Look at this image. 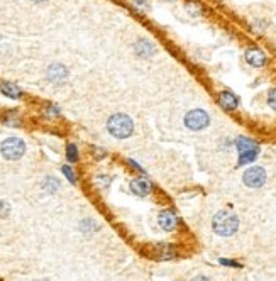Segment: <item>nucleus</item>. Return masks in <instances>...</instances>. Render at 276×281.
Wrapping results in <instances>:
<instances>
[{
	"label": "nucleus",
	"mask_w": 276,
	"mask_h": 281,
	"mask_svg": "<svg viewBox=\"0 0 276 281\" xmlns=\"http://www.w3.org/2000/svg\"><path fill=\"white\" fill-rule=\"evenodd\" d=\"M136 5H137V7H143V5H146V0H136Z\"/></svg>",
	"instance_id": "412c9836"
},
{
	"label": "nucleus",
	"mask_w": 276,
	"mask_h": 281,
	"mask_svg": "<svg viewBox=\"0 0 276 281\" xmlns=\"http://www.w3.org/2000/svg\"><path fill=\"white\" fill-rule=\"evenodd\" d=\"M66 157H68V161H73V163L78 159V149L75 144H68L66 146Z\"/></svg>",
	"instance_id": "f3484780"
},
{
	"label": "nucleus",
	"mask_w": 276,
	"mask_h": 281,
	"mask_svg": "<svg viewBox=\"0 0 276 281\" xmlns=\"http://www.w3.org/2000/svg\"><path fill=\"white\" fill-rule=\"evenodd\" d=\"M156 256H158V259H171L173 258V251H171L170 246H158Z\"/></svg>",
	"instance_id": "4468645a"
},
{
	"label": "nucleus",
	"mask_w": 276,
	"mask_h": 281,
	"mask_svg": "<svg viewBox=\"0 0 276 281\" xmlns=\"http://www.w3.org/2000/svg\"><path fill=\"white\" fill-rule=\"evenodd\" d=\"M66 77H68V71L63 64H58V63L51 64L49 70H48V78H49L51 81H61Z\"/></svg>",
	"instance_id": "9b49d317"
},
{
	"label": "nucleus",
	"mask_w": 276,
	"mask_h": 281,
	"mask_svg": "<svg viewBox=\"0 0 276 281\" xmlns=\"http://www.w3.org/2000/svg\"><path fill=\"white\" fill-rule=\"evenodd\" d=\"M61 171H63L65 176H66L68 180H70V183H77V176H75V173L71 171L70 166H63V168H61Z\"/></svg>",
	"instance_id": "a211bd4d"
},
{
	"label": "nucleus",
	"mask_w": 276,
	"mask_h": 281,
	"mask_svg": "<svg viewBox=\"0 0 276 281\" xmlns=\"http://www.w3.org/2000/svg\"><path fill=\"white\" fill-rule=\"evenodd\" d=\"M209 122H210L209 114L205 110H200V109L190 110L185 115V125L188 129H192V131H202V129H205L209 125Z\"/></svg>",
	"instance_id": "39448f33"
},
{
	"label": "nucleus",
	"mask_w": 276,
	"mask_h": 281,
	"mask_svg": "<svg viewBox=\"0 0 276 281\" xmlns=\"http://www.w3.org/2000/svg\"><path fill=\"white\" fill-rule=\"evenodd\" d=\"M0 151H2L5 159L16 161L24 156V153H26V144H24V140L19 138H9L2 142Z\"/></svg>",
	"instance_id": "20e7f679"
},
{
	"label": "nucleus",
	"mask_w": 276,
	"mask_h": 281,
	"mask_svg": "<svg viewBox=\"0 0 276 281\" xmlns=\"http://www.w3.org/2000/svg\"><path fill=\"white\" fill-rule=\"evenodd\" d=\"M219 104L224 110H236L237 105H239V100L230 92H222V94H219Z\"/></svg>",
	"instance_id": "1a4fd4ad"
},
{
	"label": "nucleus",
	"mask_w": 276,
	"mask_h": 281,
	"mask_svg": "<svg viewBox=\"0 0 276 281\" xmlns=\"http://www.w3.org/2000/svg\"><path fill=\"white\" fill-rule=\"evenodd\" d=\"M236 147H237V151H239V166L253 163V161L258 157V153H260L258 144L254 142L253 139H247V138H237Z\"/></svg>",
	"instance_id": "7ed1b4c3"
},
{
	"label": "nucleus",
	"mask_w": 276,
	"mask_h": 281,
	"mask_svg": "<svg viewBox=\"0 0 276 281\" xmlns=\"http://www.w3.org/2000/svg\"><path fill=\"white\" fill-rule=\"evenodd\" d=\"M136 51L139 56L147 58V56H151V54H154V46L151 43H147V41H139L136 46Z\"/></svg>",
	"instance_id": "ddd939ff"
},
{
	"label": "nucleus",
	"mask_w": 276,
	"mask_h": 281,
	"mask_svg": "<svg viewBox=\"0 0 276 281\" xmlns=\"http://www.w3.org/2000/svg\"><path fill=\"white\" fill-rule=\"evenodd\" d=\"M268 104H270L271 109H275L276 110V88L270 90V94H268Z\"/></svg>",
	"instance_id": "6ab92c4d"
},
{
	"label": "nucleus",
	"mask_w": 276,
	"mask_h": 281,
	"mask_svg": "<svg viewBox=\"0 0 276 281\" xmlns=\"http://www.w3.org/2000/svg\"><path fill=\"white\" fill-rule=\"evenodd\" d=\"M32 2H36V3H41V2H46V0H32Z\"/></svg>",
	"instance_id": "5701e85b"
},
{
	"label": "nucleus",
	"mask_w": 276,
	"mask_h": 281,
	"mask_svg": "<svg viewBox=\"0 0 276 281\" xmlns=\"http://www.w3.org/2000/svg\"><path fill=\"white\" fill-rule=\"evenodd\" d=\"M220 263H222L224 266H234V268H239V265H237L236 261H230V259H220Z\"/></svg>",
	"instance_id": "aec40b11"
},
{
	"label": "nucleus",
	"mask_w": 276,
	"mask_h": 281,
	"mask_svg": "<svg viewBox=\"0 0 276 281\" xmlns=\"http://www.w3.org/2000/svg\"><path fill=\"white\" fill-rule=\"evenodd\" d=\"M246 61L254 68H261L266 64V54L258 47H249L246 51Z\"/></svg>",
	"instance_id": "0eeeda50"
},
{
	"label": "nucleus",
	"mask_w": 276,
	"mask_h": 281,
	"mask_svg": "<svg viewBox=\"0 0 276 281\" xmlns=\"http://www.w3.org/2000/svg\"><path fill=\"white\" fill-rule=\"evenodd\" d=\"M186 10H188L190 14H192L193 17H198L202 16V7L198 5L196 2H186Z\"/></svg>",
	"instance_id": "dca6fc26"
},
{
	"label": "nucleus",
	"mask_w": 276,
	"mask_h": 281,
	"mask_svg": "<svg viewBox=\"0 0 276 281\" xmlns=\"http://www.w3.org/2000/svg\"><path fill=\"white\" fill-rule=\"evenodd\" d=\"M0 92H2L3 95H7V97H10V98L22 97V92H20V88L16 87L14 83H2V85H0Z\"/></svg>",
	"instance_id": "f8f14e48"
},
{
	"label": "nucleus",
	"mask_w": 276,
	"mask_h": 281,
	"mask_svg": "<svg viewBox=\"0 0 276 281\" xmlns=\"http://www.w3.org/2000/svg\"><path fill=\"white\" fill-rule=\"evenodd\" d=\"M243 181L247 185L249 188H260L264 185L266 181V171L263 170L261 166H253L249 170H246L243 176Z\"/></svg>",
	"instance_id": "423d86ee"
},
{
	"label": "nucleus",
	"mask_w": 276,
	"mask_h": 281,
	"mask_svg": "<svg viewBox=\"0 0 276 281\" xmlns=\"http://www.w3.org/2000/svg\"><path fill=\"white\" fill-rule=\"evenodd\" d=\"M43 187H44V190H46V191H49V193H54V191L60 188V181H58L56 178L49 176V178H46V180H44Z\"/></svg>",
	"instance_id": "2eb2a0df"
},
{
	"label": "nucleus",
	"mask_w": 276,
	"mask_h": 281,
	"mask_svg": "<svg viewBox=\"0 0 276 281\" xmlns=\"http://www.w3.org/2000/svg\"><path fill=\"white\" fill-rule=\"evenodd\" d=\"M239 229V219L229 210H220L219 214L213 217V231L219 235L229 237V235L236 234Z\"/></svg>",
	"instance_id": "f257e3e1"
},
{
	"label": "nucleus",
	"mask_w": 276,
	"mask_h": 281,
	"mask_svg": "<svg viewBox=\"0 0 276 281\" xmlns=\"http://www.w3.org/2000/svg\"><path fill=\"white\" fill-rule=\"evenodd\" d=\"M193 281H209V280H207V278H203V276H196V278L193 280Z\"/></svg>",
	"instance_id": "4be33fe9"
},
{
	"label": "nucleus",
	"mask_w": 276,
	"mask_h": 281,
	"mask_svg": "<svg viewBox=\"0 0 276 281\" xmlns=\"http://www.w3.org/2000/svg\"><path fill=\"white\" fill-rule=\"evenodd\" d=\"M107 129H109V132L114 136V138L126 139V138H129V136L132 134L134 124H132V121H130L129 115L115 114V115H112V117L109 119V122H107Z\"/></svg>",
	"instance_id": "f03ea898"
},
{
	"label": "nucleus",
	"mask_w": 276,
	"mask_h": 281,
	"mask_svg": "<svg viewBox=\"0 0 276 281\" xmlns=\"http://www.w3.org/2000/svg\"><path fill=\"white\" fill-rule=\"evenodd\" d=\"M158 224L161 225V229L170 232V231H175V227H177V224H178V219L171 210H163V212H160V215H158Z\"/></svg>",
	"instance_id": "6e6552de"
},
{
	"label": "nucleus",
	"mask_w": 276,
	"mask_h": 281,
	"mask_svg": "<svg viewBox=\"0 0 276 281\" xmlns=\"http://www.w3.org/2000/svg\"><path fill=\"white\" fill-rule=\"evenodd\" d=\"M130 191L139 195V197H146V195L151 191L149 181L144 180V178H136V180L130 181Z\"/></svg>",
	"instance_id": "9d476101"
}]
</instances>
